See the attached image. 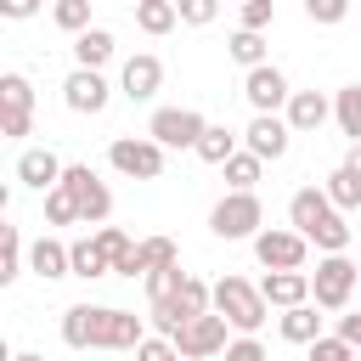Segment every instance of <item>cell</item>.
Instances as JSON below:
<instances>
[{
	"label": "cell",
	"mask_w": 361,
	"mask_h": 361,
	"mask_svg": "<svg viewBox=\"0 0 361 361\" xmlns=\"http://www.w3.org/2000/svg\"><path fill=\"white\" fill-rule=\"evenodd\" d=\"M45 220H51V226H79V203H73V192H68V186L45 192Z\"/></svg>",
	"instance_id": "obj_34"
},
{
	"label": "cell",
	"mask_w": 361,
	"mask_h": 361,
	"mask_svg": "<svg viewBox=\"0 0 361 361\" xmlns=\"http://www.w3.org/2000/svg\"><path fill=\"white\" fill-rule=\"evenodd\" d=\"M90 316H96V305H68L62 310V344L68 350H90Z\"/></svg>",
	"instance_id": "obj_28"
},
{
	"label": "cell",
	"mask_w": 361,
	"mask_h": 361,
	"mask_svg": "<svg viewBox=\"0 0 361 361\" xmlns=\"http://www.w3.org/2000/svg\"><path fill=\"white\" fill-rule=\"evenodd\" d=\"M0 11H6V17H34V0H6Z\"/></svg>",
	"instance_id": "obj_43"
},
{
	"label": "cell",
	"mask_w": 361,
	"mask_h": 361,
	"mask_svg": "<svg viewBox=\"0 0 361 361\" xmlns=\"http://www.w3.org/2000/svg\"><path fill=\"white\" fill-rule=\"evenodd\" d=\"M259 169H265V164H259V158L243 147V152H237V158H231L220 175H226V186H231V192H254V186H259Z\"/></svg>",
	"instance_id": "obj_29"
},
{
	"label": "cell",
	"mask_w": 361,
	"mask_h": 361,
	"mask_svg": "<svg viewBox=\"0 0 361 361\" xmlns=\"http://www.w3.org/2000/svg\"><path fill=\"white\" fill-rule=\"evenodd\" d=\"M305 17H310V23H322V28H333V23H344V17H350V6H344V0H305Z\"/></svg>",
	"instance_id": "obj_36"
},
{
	"label": "cell",
	"mask_w": 361,
	"mask_h": 361,
	"mask_svg": "<svg viewBox=\"0 0 361 361\" xmlns=\"http://www.w3.org/2000/svg\"><path fill=\"white\" fill-rule=\"evenodd\" d=\"M51 23L68 28L73 39H79L85 28H96V23H90V0H56V6H51Z\"/></svg>",
	"instance_id": "obj_31"
},
{
	"label": "cell",
	"mask_w": 361,
	"mask_h": 361,
	"mask_svg": "<svg viewBox=\"0 0 361 361\" xmlns=\"http://www.w3.org/2000/svg\"><path fill=\"white\" fill-rule=\"evenodd\" d=\"M107 96H113V85H107L102 73H90V68H73V73L62 79V102H68L73 113H90V118H96V113L107 107Z\"/></svg>",
	"instance_id": "obj_16"
},
{
	"label": "cell",
	"mask_w": 361,
	"mask_h": 361,
	"mask_svg": "<svg viewBox=\"0 0 361 361\" xmlns=\"http://www.w3.org/2000/svg\"><path fill=\"white\" fill-rule=\"evenodd\" d=\"M282 118H288V130H293V135H316V130L333 118V102H327L322 90H293V102H288V113H282Z\"/></svg>",
	"instance_id": "obj_19"
},
{
	"label": "cell",
	"mask_w": 361,
	"mask_h": 361,
	"mask_svg": "<svg viewBox=\"0 0 361 361\" xmlns=\"http://www.w3.org/2000/svg\"><path fill=\"white\" fill-rule=\"evenodd\" d=\"M220 361H265V344L259 338H231V350Z\"/></svg>",
	"instance_id": "obj_41"
},
{
	"label": "cell",
	"mask_w": 361,
	"mask_h": 361,
	"mask_svg": "<svg viewBox=\"0 0 361 361\" xmlns=\"http://www.w3.org/2000/svg\"><path fill=\"white\" fill-rule=\"evenodd\" d=\"M344 169H350V175H361V147H350V152H344Z\"/></svg>",
	"instance_id": "obj_44"
},
{
	"label": "cell",
	"mask_w": 361,
	"mask_h": 361,
	"mask_svg": "<svg viewBox=\"0 0 361 361\" xmlns=\"http://www.w3.org/2000/svg\"><path fill=\"white\" fill-rule=\"evenodd\" d=\"M305 254H310V243L288 226H265L259 237H254V259L265 265V271H305Z\"/></svg>",
	"instance_id": "obj_11"
},
{
	"label": "cell",
	"mask_w": 361,
	"mask_h": 361,
	"mask_svg": "<svg viewBox=\"0 0 361 361\" xmlns=\"http://www.w3.org/2000/svg\"><path fill=\"white\" fill-rule=\"evenodd\" d=\"M175 23H180V6L175 0H141L135 6V28L141 34H169Z\"/></svg>",
	"instance_id": "obj_25"
},
{
	"label": "cell",
	"mask_w": 361,
	"mask_h": 361,
	"mask_svg": "<svg viewBox=\"0 0 361 361\" xmlns=\"http://www.w3.org/2000/svg\"><path fill=\"white\" fill-rule=\"evenodd\" d=\"M322 192H327V197H333V209L344 214V209H355V203H361V175H350V169L338 164V169L327 175V186H322Z\"/></svg>",
	"instance_id": "obj_30"
},
{
	"label": "cell",
	"mask_w": 361,
	"mask_h": 361,
	"mask_svg": "<svg viewBox=\"0 0 361 361\" xmlns=\"http://www.w3.org/2000/svg\"><path fill=\"white\" fill-rule=\"evenodd\" d=\"M355 259L350 254H327V259H316V276H310V305L316 310H344L350 305V293H355Z\"/></svg>",
	"instance_id": "obj_6"
},
{
	"label": "cell",
	"mask_w": 361,
	"mask_h": 361,
	"mask_svg": "<svg viewBox=\"0 0 361 361\" xmlns=\"http://www.w3.org/2000/svg\"><path fill=\"white\" fill-rule=\"evenodd\" d=\"M237 152H243V147H237V135H231L226 124H209V130H203V141H197V158H203V164H214V169H226Z\"/></svg>",
	"instance_id": "obj_23"
},
{
	"label": "cell",
	"mask_w": 361,
	"mask_h": 361,
	"mask_svg": "<svg viewBox=\"0 0 361 361\" xmlns=\"http://www.w3.org/2000/svg\"><path fill=\"white\" fill-rule=\"evenodd\" d=\"M158 85H164V62H158L152 51H135V56L118 68V90H124L130 102H152Z\"/></svg>",
	"instance_id": "obj_15"
},
{
	"label": "cell",
	"mask_w": 361,
	"mask_h": 361,
	"mask_svg": "<svg viewBox=\"0 0 361 361\" xmlns=\"http://www.w3.org/2000/svg\"><path fill=\"white\" fill-rule=\"evenodd\" d=\"M17 276H23V231L0 226V282H17Z\"/></svg>",
	"instance_id": "obj_33"
},
{
	"label": "cell",
	"mask_w": 361,
	"mask_h": 361,
	"mask_svg": "<svg viewBox=\"0 0 361 361\" xmlns=\"http://www.w3.org/2000/svg\"><path fill=\"white\" fill-rule=\"evenodd\" d=\"M96 248H102V259H107V265H118V259H124L135 243H130L118 226H102V231H96Z\"/></svg>",
	"instance_id": "obj_35"
},
{
	"label": "cell",
	"mask_w": 361,
	"mask_h": 361,
	"mask_svg": "<svg viewBox=\"0 0 361 361\" xmlns=\"http://www.w3.org/2000/svg\"><path fill=\"white\" fill-rule=\"evenodd\" d=\"M147 344V322L135 310H113V305H96L90 316V350H113V355H135Z\"/></svg>",
	"instance_id": "obj_5"
},
{
	"label": "cell",
	"mask_w": 361,
	"mask_h": 361,
	"mask_svg": "<svg viewBox=\"0 0 361 361\" xmlns=\"http://www.w3.org/2000/svg\"><path fill=\"white\" fill-rule=\"evenodd\" d=\"M226 51H231V62H243L248 73H254V68H265V39H259V34H248V28H237V34L226 39Z\"/></svg>",
	"instance_id": "obj_32"
},
{
	"label": "cell",
	"mask_w": 361,
	"mask_h": 361,
	"mask_svg": "<svg viewBox=\"0 0 361 361\" xmlns=\"http://www.w3.org/2000/svg\"><path fill=\"white\" fill-rule=\"evenodd\" d=\"M276 333H282L288 344H316V338H322V316H316V305L282 310V316H276Z\"/></svg>",
	"instance_id": "obj_21"
},
{
	"label": "cell",
	"mask_w": 361,
	"mask_h": 361,
	"mask_svg": "<svg viewBox=\"0 0 361 361\" xmlns=\"http://www.w3.org/2000/svg\"><path fill=\"white\" fill-rule=\"evenodd\" d=\"M62 186H68L73 203H79V226H102V220L113 214V192H107V180H102L90 164H68Z\"/></svg>",
	"instance_id": "obj_9"
},
{
	"label": "cell",
	"mask_w": 361,
	"mask_h": 361,
	"mask_svg": "<svg viewBox=\"0 0 361 361\" xmlns=\"http://www.w3.org/2000/svg\"><path fill=\"white\" fill-rule=\"evenodd\" d=\"M214 316H226L243 338H254V333L265 327L271 305H265V293H259L248 276H220V282H214Z\"/></svg>",
	"instance_id": "obj_3"
},
{
	"label": "cell",
	"mask_w": 361,
	"mask_h": 361,
	"mask_svg": "<svg viewBox=\"0 0 361 361\" xmlns=\"http://www.w3.org/2000/svg\"><path fill=\"white\" fill-rule=\"evenodd\" d=\"M135 254H141V282H147L152 271H175V265H180L175 237H147V243H135Z\"/></svg>",
	"instance_id": "obj_24"
},
{
	"label": "cell",
	"mask_w": 361,
	"mask_h": 361,
	"mask_svg": "<svg viewBox=\"0 0 361 361\" xmlns=\"http://www.w3.org/2000/svg\"><path fill=\"white\" fill-rule=\"evenodd\" d=\"M209 310H214V288H209L203 276H192V271H186V282H180L164 305H152V327H158V338H169V344H175V338H180V327H192V322H197V316H209Z\"/></svg>",
	"instance_id": "obj_2"
},
{
	"label": "cell",
	"mask_w": 361,
	"mask_h": 361,
	"mask_svg": "<svg viewBox=\"0 0 361 361\" xmlns=\"http://www.w3.org/2000/svg\"><path fill=\"white\" fill-rule=\"evenodd\" d=\"M243 96H248V107H254V113H276V107L288 113V102H293L288 73H282V68H271V62H265V68H254V73L243 79Z\"/></svg>",
	"instance_id": "obj_14"
},
{
	"label": "cell",
	"mask_w": 361,
	"mask_h": 361,
	"mask_svg": "<svg viewBox=\"0 0 361 361\" xmlns=\"http://www.w3.org/2000/svg\"><path fill=\"white\" fill-rule=\"evenodd\" d=\"M243 147H248L259 164H276V158H288L293 130H288V118H276V113H254V124L243 130Z\"/></svg>",
	"instance_id": "obj_13"
},
{
	"label": "cell",
	"mask_w": 361,
	"mask_h": 361,
	"mask_svg": "<svg viewBox=\"0 0 361 361\" xmlns=\"http://www.w3.org/2000/svg\"><path fill=\"white\" fill-rule=\"evenodd\" d=\"M68 259H73V276H85V282H96V276H107V271H113V265L102 259L96 237H79V243H68Z\"/></svg>",
	"instance_id": "obj_27"
},
{
	"label": "cell",
	"mask_w": 361,
	"mask_h": 361,
	"mask_svg": "<svg viewBox=\"0 0 361 361\" xmlns=\"http://www.w3.org/2000/svg\"><path fill=\"white\" fill-rule=\"evenodd\" d=\"M28 271H34V276H45V282H56V276H73L68 243H56V237H39V243L28 248Z\"/></svg>",
	"instance_id": "obj_20"
},
{
	"label": "cell",
	"mask_w": 361,
	"mask_h": 361,
	"mask_svg": "<svg viewBox=\"0 0 361 361\" xmlns=\"http://www.w3.org/2000/svg\"><path fill=\"white\" fill-rule=\"evenodd\" d=\"M288 220H293V231H299L305 243H316L322 254H344V248H350V226H344V214L333 209V197H327L322 186H299V192L288 197Z\"/></svg>",
	"instance_id": "obj_1"
},
{
	"label": "cell",
	"mask_w": 361,
	"mask_h": 361,
	"mask_svg": "<svg viewBox=\"0 0 361 361\" xmlns=\"http://www.w3.org/2000/svg\"><path fill=\"white\" fill-rule=\"evenodd\" d=\"M135 361H186V355H180L169 338H147V344L135 350Z\"/></svg>",
	"instance_id": "obj_39"
},
{
	"label": "cell",
	"mask_w": 361,
	"mask_h": 361,
	"mask_svg": "<svg viewBox=\"0 0 361 361\" xmlns=\"http://www.w3.org/2000/svg\"><path fill=\"white\" fill-rule=\"evenodd\" d=\"M62 175H68V164H62L51 147H28V152L17 158V180H23V186H34V192H56V186H62Z\"/></svg>",
	"instance_id": "obj_17"
},
{
	"label": "cell",
	"mask_w": 361,
	"mask_h": 361,
	"mask_svg": "<svg viewBox=\"0 0 361 361\" xmlns=\"http://www.w3.org/2000/svg\"><path fill=\"white\" fill-rule=\"evenodd\" d=\"M11 361H45V355H34V350H23V355H11Z\"/></svg>",
	"instance_id": "obj_45"
},
{
	"label": "cell",
	"mask_w": 361,
	"mask_h": 361,
	"mask_svg": "<svg viewBox=\"0 0 361 361\" xmlns=\"http://www.w3.org/2000/svg\"><path fill=\"white\" fill-rule=\"evenodd\" d=\"M259 293L276 310H299V305H310V271H265Z\"/></svg>",
	"instance_id": "obj_18"
},
{
	"label": "cell",
	"mask_w": 361,
	"mask_h": 361,
	"mask_svg": "<svg viewBox=\"0 0 361 361\" xmlns=\"http://www.w3.org/2000/svg\"><path fill=\"white\" fill-rule=\"evenodd\" d=\"M333 118H338V130L350 135V147H361V85H344V90L333 96Z\"/></svg>",
	"instance_id": "obj_26"
},
{
	"label": "cell",
	"mask_w": 361,
	"mask_h": 361,
	"mask_svg": "<svg viewBox=\"0 0 361 361\" xmlns=\"http://www.w3.org/2000/svg\"><path fill=\"white\" fill-rule=\"evenodd\" d=\"M226 327H231V322L209 310V316H197L192 327H180V338H175V350H180L186 361H209V355H226V350H231V338H226Z\"/></svg>",
	"instance_id": "obj_12"
},
{
	"label": "cell",
	"mask_w": 361,
	"mask_h": 361,
	"mask_svg": "<svg viewBox=\"0 0 361 361\" xmlns=\"http://www.w3.org/2000/svg\"><path fill=\"white\" fill-rule=\"evenodd\" d=\"M107 164H113L118 175H130V180H158V175H164V147H158L152 135H118V141L107 147Z\"/></svg>",
	"instance_id": "obj_8"
},
{
	"label": "cell",
	"mask_w": 361,
	"mask_h": 361,
	"mask_svg": "<svg viewBox=\"0 0 361 361\" xmlns=\"http://www.w3.org/2000/svg\"><path fill=\"white\" fill-rule=\"evenodd\" d=\"M34 130V85L28 73H0V135L23 141Z\"/></svg>",
	"instance_id": "obj_7"
},
{
	"label": "cell",
	"mask_w": 361,
	"mask_h": 361,
	"mask_svg": "<svg viewBox=\"0 0 361 361\" xmlns=\"http://www.w3.org/2000/svg\"><path fill=\"white\" fill-rule=\"evenodd\" d=\"M180 23H192V28L214 23V0H180Z\"/></svg>",
	"instance_id": "obj_40"
},
{
	"label": "cell",
	"mask_w": 361,
	"mask_h": 361,
	"mask_svg": "<svg viewBox=\"0 0 361 361\" xmlns=\"http://www.w3.org/2000/svg\"><path fill=\"white\" fill-rule=\"evenodd\" d=\"M237 17H243V28H248V34H259V28H271V23H276V6H271V0H248Z\"/></svg>",
	"instance_id": "obj_37"
},
{
	"label": "cell",
	"mask_w": 361,
	"mask_h": 361,
	"mask_svg": "<svg viewBox=\"0 0 361 361\" xmlns=\"http://www.w3.org/2000/svg\"><path fill=\"white\" fill-rule=\"evenodd\" d=\"M209 231L220 243H243V237H259L265 231V209L254 192H226L214 209H209Z\"/></svg>",
	"instance_id": "obj_4"
},
{
	"label": "cell",
	"mask_w": 361,
	"mask_h": 361,
	"mask_svg": "<svg viewBox=\"0 0 361 361\" xmlns=\"http://www.w3.org/2000/svg\"><path fill=\"white\" fill-rule=\"evenodd\" d=\"M338 338H344V344L361 355V310H355V316H338Z\"/></svg>",
	"instance_id": "obj_42"
},
{
	"label": "cell",
	"mask_w": 361,
	"mask_h": 361,
	"mask_svg": "<svg viewBox=\"0 0 361 361\" xmlns=\"http://www.w3.org/2000/svg\"><path fill=\"white\" fill-rule=\"evenodd\" d=\"M203 130H209V118H203L197 107H158L152 124H147V135H152L158 147H192V152H197Z\"/></svg>",
	"instance_id": "obj_10"
},
{
	"label": "cell",
	"mask_w": 361,
	"mask_h": 361,
	"mask_svg": "<svg viewBox=\"0 0 361 361\" xmlns=\"http://www.w3.org/2000/svg\"><path fill=\"white\" fill-rule=\"evenodd\" d=\"M310 361H355V350L333 333V338H316V344H310Z\"/></svg>",
	"instance_id": "obj_38"
},
{
	"label": "cell",
	"mask_w": 361,
	"mask_h": 361,
	"mask_svg": "<svg viewBox=\"0 0 361 361\" xmlns=\"http://www.w3.org/2000/svg\"><path fill=\"white\" fill-rule=\"evenodd\" d=\"M113 56V34L107 28H85L79 39H73V62L79 68H90V73H102V62Z\"/></svg>",
	"instance_id": "obj_22"
}]
</instances>
